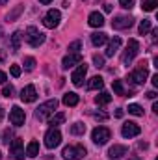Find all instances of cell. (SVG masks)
<instances>
[{
	"label": "cell",
	"instance_id": "cell-1",
	"mask_svg": "<svg viewBox=\"0 0 158 160\" xmlns=\"http://www.w3.org/2000/svg\"><path fill=\"white\" fill-rule=\"evenodd\" d=\"M56 108H58V101H56V99H48V101H45L43 104H39V108L36 110V118L39 121L48 119V118L54 114Z\"/></svg>",
	"mask_w": 158,
	"mask_h": 160
},
{
	"label": "cell",
	"instance_id": "cell-2",
	"mask_svg": "<svg viewBox=\"0 0 158 160\" xmlns=\"http://www.w3.org/2000/svg\"><path fill=\"white\" fill-rule=\"evenodd\" d=\"M26 43L30 45V47H34V48H37L39 45L45 43V34L39 32L36 26H28V30H26Z\"/></svg>",
	"mask_w": 158,
	"mask_h": 160
},
{
	"label": "cell",
	"instance_id": "cell-3",
	"mask_svg": "<svg viewBox=\"0 0 158 160\" xmlns=\"http://www.w3.org/2000/svg\"><path fill=\"white\" fill-rule=\"evenodd\" d=\"M62 157L65 160H80L86 157V147L84 145H67L63 151H62Z\"/></svg>",
	"mask_w": 158,
	"mask_h": 160
},
{
	"label": "cell",
	"instance_id": "cell-4",
	"mask_svg": "<svg viewBox=\"0 0 158 160\" xmlns=\"http://www.w3.org/2000/svg\"><path fill=\"white\" fill-rule=\"evenodd\" d=\"M138 52H140V43H138V39H128L126 50L123 54V65H130L132 60L138 56Z\"/></svg>",
	"mask_w": 158,
	"mask_h": 160
},
{
	"label": "cell",
	"instance_id": "cell-5",
	"mask_svg": "<svg viewBox=\"0 0 158 160\" xmlns=\"http://www.w3.org/2000/svg\"><path fill=\"white\" fill-rule=\"evenodd\" d=\"M110 138H112V132H110V128H106V127H97V128H93V132H91V140H93L97 145H104Z\"/></svg>",
	"mask_w": 158,
	"mask_h": 160
},
{
	"label": "cell",
	"instance_id": "cell-6",
	"mask_svg": "<svg viewBox=\"0 0 158 160\" xmlns=\"http://www.w3.org/2000/svg\"><path fill=\"white\" fill-rule=\"evenodd\" d=\"M60 143H62V132H60L56 127L48 128L47 134H45V145H47L48 149H54V147H58Z\"/></svg>",
	"mask_w": 158,
	"mask_h": 160
},
{
	"label": "cell",
	"instance_id": "cell-7",
	"mask_svg": "<svg viewBox=\"0 0 158 160\" xmlns=\"http://www.w3.org/2000/svg\"><path fill=\"white\" fill-rule=\"evenodd\" d=\"M60 21H62V13H60L58 9H48L47 15L43 17V24H45L47 28H56V26L60 24Z\"/></svg>",
	"mask_w": 158,
	"mask_h": 160
},
{
	"label": "cell",
	"instance_id": "cell-8",
	"mask_svg": "<svg viewBox=\"0 0 158 160\" xmlns=\"http://www.w3.org/2000/svg\"><path fill=\"white\" fill-rule=\"evenodd\" d=\"M9 155H11L15 160H24V145H22V140H21V138L11 140V145H9Z\"/></svg>",
	"mask_w": 158,
	"mask_h": 160
},
{
	"label": "cell",
	"instance_id": "cell-9",
	"mask_svg": "<svg viewBox=\"0 0 158 160\" xmlns=\"http://www.w3.org/2000/svg\"><path fill=\"white\" fill-rule=\"evenodd\" d=\"M140 132H141L140 125H138V123H132V121H126V123L121 127V134H123V138H134V136H138Z\"/></svg>",
	"mask_w": 158,
	"mask_h": 160
},
{
	"label": "cell",
	"instance_id": "cell-10",
	"mask_svg": "<svg viewBox=\"0 0 158 160\" xmlns=\"http://www.w3.org/2000/svg\"><path fill=\"white\" fill-rule=\"evenodd\" d=\"M147 77H149V73H147V63H145V62L141 63V67H138L136 71L130 73V80H132L134 84H143V82L147 80Z\"/></svg>",
	"mask_w": 158,
	"mask_h": 160
},
{
	"label": "cell",
	"instance_id": "cell-11",
	"mask_svg": "<svg viewBox=\"0 0 158 160\" xmlns=\"http://www.w3.org/2000/svg\"><path fill=\"white\" fill-rule=\"evenodd\" d=\"M24 119H26L24 110H21V106H13L11 112H9V121H11V125L21 127V125H24Z\"/></svg>",
	"mask_w": 158,
	"mask_h": 160
},
{
	"label": "cell",
	"instance_id": "cell-12",
	"mask_svg": "<svg viewBox=\"0 0 158 160\" xmlns=\"http://www.w3.org/2000/svg\"><path fill=\"white\" fill-rule=\"evenodd\" d=\"M86 75H87V65H86V63H78V67H77V69L73 71V75H71L73 84H75V86H82Z\"/></svg>",
	"mask_w": 158,
	"mask_h": 160
},
{
	"label": "cell",
	"instance_id": "cell-13",
	"mask_svg": "<svg viewBox=\"0 0 158 160\" xmlns=\"http://www.w3.org/2000/svg\"><path fill=\"white\" fill-rule=\"evenodd\" d=\"M134 24V19L132 17H126V15H119L112 21V28L116 30H125V28H130Z\"/></svg>",
	"mask_w": 158,
	"mask_h": 160
},
{
	"label": "cell",
	"instance_id": "cell-14",
	"mask_svg": "<svg viewBox=\"0 0 158 160\" xmlns=\"http://www.w3.org/2000/svg\"><path fill=\"white\" fill-rule=\"evenodd\" d=\"M82 63V54L77 52V54H67L63 60H62V67L63 69H69V67H73V65H78Z\"/></svg>",
	"mask_w": 158,
	"mask_h": 160
},
{
	"label": "cell",
	"instance_id": "cell-15",
	"mask_svg": "<svg viewBox=\"0 0 158 160\" xmlns=\"http://www.w3.org/2000/svg\"><path fill=\"white\" fill-rule=\"evenodd\" d=\"M21 99L24 101V102H34L36 99H37V91H36V88L30 84V86H26V88H22V91H21Z\"/></svg>",
	"mask_w": 158,
	"mask_h": 160
},
{
	"label": "cell",
	"instance_id": "cell-16",
	"mask_svg": "<svg viewBox=\"0 0 158 160\" xmlns=\"http://www.w3.org/2000/svg\"><path fill=\"white\" fill-rule=\"evenodd\" d=\"M87 22H89V26H93V28H101V26L104 24V17H102V13H99V11H91L89 17H87Z\"/></svg>",
	"mask_w": 158,
	"mask_h": 160
},
{
	"label": "cell",
	"instance_id": "cell-17",
	"mask_svg": "<svg viewBox=\"0 0 158 160\" xmlns=\"http://www.w3.org/2000/svg\"><path fill=\"white\" fill-rule=\"evenodd\" d=\"M128 153V149H126V145H114V147H110V151H108V157L110 158H121V157H125Z\"/></svg>",
	"mask_w": 158,
	"mask_h": 160
},
{
	"label": "cell",
	"instance_id": "cell-18",
	"mask_svg": "<svg viewBox=\"0 0 158 160\" xmlns=\"http://www.w3.org/2000/svg\"><path fill=\"white\" fill-rule=\"evenodd\" d=\"M119 47H121V38H117V36H116L114 39L108 43V48H106V56H108V58H112V56H114V54H116V52L119 50Z\"/></svg>",
	"mask_w": 158,
	"mask_h": 160
},
{
	"label": "cell",
	"instance_id": "cell-19",
	"mask_svg": "<svg viewBox=\"0 0 158 160\" xmlns=\"http://www.w3.org/2000/svg\"><path fill=\"white\" fill-rule=\"evenodd\" d=\"M108 41V36L104 34V32H95V34H91V43L95 45V47H101V45H104Z\"/></svg>",
	"mask_w": 158,
	"mask_h": 160
},
{
	"label": "cell",
	"instance_id": "cell-20",
	"mask_svg": "<svg viewBox=\"0 0 158 160\" xmlns=\"http://www.w3.org/2000/svg\"><path fill=\"white\" fill-rule=\"evenodd\" d=\"M24 155H26V157H30V158L37 157V155H39V143H37V142H30V143L26 145Z\"/></svg>",
	"mask_w": 158,
	"mask_h": 160
},
{
	"label": "cell",
	"instance_id": "cell-21",
	"mask_svg": "<svg viewBox=\"0 0 158 160\" xmlns=\"http://www.w3.org/2000/svg\"><path fill=\"white\" fill-rule=\"evenodd\" d=\"M21 39H22V34L19 30L11 34V52H17L21 48Z\"/></svg>",
	"mask_w": 158,
	"mask_h": 160
},
{
	"label": "cell",
	"instance_id": "cell-22",
	"mask_svg": "<svg viewBox=\"0 0 158 160\" xmlns=\"http://www.w3.org/2000/svg\"><path fill=\"white\" fill-rule=\"evenodd\" d=\"M112 101V95L108 93V91H101L97 97H95V102L99 104V106H104V104H108Z\"/></svg>",
	"mask_w": 158,
	"mask_h": 160
},
{
	"label": "cell",
	"instance_id": "cell-23",
	"mask_svg": "<svg viewBox=\"0 0 158 160\" xmlns=\"http://www.w3.org/2000/svg\"><path fill=\"white\" fill-rule=\"evenodd\" d=\"M78 95H77V93H65V95H63V104H65V106H77V104H78Z\"/></svg>",
	"mask_w": 158,
	"mask_h": 160
},
{
	"label": "cell",
	"instance_id": "cell-24",
	"mask_svg": "<svg viewBox=\"0 0 158 160\" xmlns=\"http://www.w3.org/2000/svg\"><path fill=\"white\" fill-rule=\"evenodd\" d=\"M63 121H65V114H63V112H58V114H52V116L48 118V125L58 127V125H62Z\"/></svg>",
	"mask_w": 158,
	"mask_h": 160
},
{
	"label": "cell",
	"instance_id": "cell-25",
	"mask_svg": "<svg viewBox=\"0 0 158 160\" xmlns=\"http://www.w3.org/2000/svg\"><path fill=\"white\" fill-rule=\"evenodd\" d=\"M104 86V80L101 77H93V78L87 82V89H101Z\"/></svg>",
	"mask_w": 158,
	"mask_h": 160
},
{
	"label": "cell",
	"instance_id": "cell-26",
	"mask_svg": "<svg viewBox=\"0 0 158 160\" xmlns=\"http://www.w3.org/2000/svg\"><path fill=\"white\" fill-rule=\"evenodd\" d=\"M84 132H86V125H84V123H75V125H71V134L82 136Z\"/></svg>",
	"mask_w": 158,
	"mask_h": 160
},
{
	"label": "cell",
	"instance_id": "cell-27",
	"mask_svg": "<svg viewBox=\"0 0 158 160\" xmlns=\"http://www.w3.org/2000/svg\"><path fill=\"white\" fill-rule=\"evenodd\" d=\"M22 9H24V6H22V4H19V6H17V8H15V9H13V11H11L7 17H6V19H7L9 22H11V21H15V19H17V17L22 13Z\"/></svg>",
	"mask_w": 158,
	"mask_h": 160
},
{
	"label": "cell",
	"instance_id": "cell-28",
	"mask_svg": "<svg viewBox=\"0 0 158 160\" xmlns=\"http://www.w3.org/2000/svg\"><path fill=\"white\" fill-rule=\"evenodd\" d=\"M149 32H151V21H149V19H143V21L140 22V34L145 36V34H149Z\"/></svg>",
	"mask_w": 158,
	"mask_h": 160
},
{
	"label": "cell",
	"instance_id": "cell-29",
	"mask_svg": "<svg viewBox=\"0 0 158 160\" xmlns=\"http://www.w3.org/2000/svg\"><path fill=\"white\" fill-rule=\"evenodd\" d=\"M128 114H132V116H143V108L140 106V104H128Z\"/></svg>",
	"mask_w": 158,
	"mask_h": 160
},
{
	"label": "cell",
	"instance_id": "cell-30",
	"mask_svg": "<svg viewBox=\"0 0 158 160\" xmlns=\"http://www.w3.org/2000/svg\"><path fill=\"white\" fill-rule=\"evenodd\" d=\"M156 6H158V0H143V2H141V8H143L145 11H153Z\"/></svg>",
	"mask_w": 158,
	"mask_h": 160
},
{
	"label": "cell",
	"instance_id": "cell-31",
	"mask_svg": "<svg viewBox=\"0 0 158 160\" xmlns=\"http://www.w3.org/2000/svg\"><path fill=\"white\" fill-rule=\"evenodd\" d=\"M13 93H15V88H13L11 84H4V88H2V95L7 97V99H11Z\"/></svg>",
	"mask_w": 158,
	"mask_h": 160
},
{
	"label": "cell",
	"instance_id": "cell-32",
	"mask_svg": "<svg viewBox=\"0 0 158 160\" xmlns=\"http://www.w3.org/2000/svg\"><path fill=\"white\" fill-rule=\"evenodd\" d=\"M80 48H82V41H80V39L73 41V43L69 45V54H77Z\"/></svg>",
	"mask_w": 158,
	"mask_h": 160
},
{
	"label": "cell",
	"instance_id": "cell-33",
	"mask_svg": "<svg viewBox=\"0 0 158 160\" xmlns=\"http://www.w3.org/2000/svg\"><path fill=\"white\" fill-rule=\"evenodd\" d=\"M34 67H36V60L34 58H24V69L26 71H34Z\"/></svg>",
	"mask_w": 158,
	"mask_h": 160
},
{
	"label": "cell",
	"instance_id": "cell-34",
	"mask_svg": "<svg viewBox=\"0 0 158 160\" xmlns=\"http://www.w3.org/2000/svg\"><path fill=\"white\" fill-rule=\"evenodd\" d=\"M114 91H116L117 95H125V88H123L121 80H114Z\"/></svg>",
	"mask_w": 158,
	"mask_h": 160
},
{
	"label": "cell",
	"instance_id": "cell-35",
	"mask_svg": "<svg viewBox=\"0 0 158 160\" xmlns=\"http://www.w3.org/2000/svg\"><path fill=\"white\" fill-rule=\"evenodd\" d=\"M93 63H95V67L99 69V67H102V65H104V58H102V56H99V54H95V56H93Z\"/></svg>",
	"mask_w": 158,
	"mask_h": 160
},
{
	"label": "cell",
	"instance_id": "cell-36",
	"mask_svg": "<svg viewBox=\"0 0 158 160\" xmlns=\"http://www.w3.org/2000/svg\"><path fill=\"white\" fill-rule=\"evenodd\" d=\"M119 6L125 8V9H130L134 6V0H119Z\"/></svg>",
	"mask_w": 158,
	"mask_h": 160
},
{
	"label": "cell",
	"instance_id": "cell-37",
	"mask_svg": "<svg viewBox=\"0 0 158 160\" xmlns=\"http://www.w3.org/2000/svg\"><path fill=\"white\" fill-rule=\"evenodd\" d=\"M9 73H11V77H21V67L19 65H11V69H9Z\"/></svg>",
	"mask_w": 158,
	"mask_h": 160
},
{
	"label": "cell",
	"instance_id": "cell-38",
	"mask_svg": "<svg viewBox=\"0 0 158 160\" xmlns=\"http://www.w3.org/2000/svg\"><path fill=\"white\" fill-rule=\"evenodd\" d=\"M9 138H11V132H9V130H6V132H4V143H7V145H9V142H11Z\"/></svg>",
	"mask_w": 158,
	"mask_h": 160
},
{
	"label": "cell",
	"instance_id": "cell-39",
	"mask_svg": "<svg viewBox=\"0 0 158 160\" xmlns=\"http://www.w3.org/2000/svg\"><path fill=\"white\" fill-rule=\"evenodd\" d=\"M6 78H7V77H6V73H4V71H0V84H4Z\"/></svg>",
	"mask_w": 158,
	"mask_h": 160
},
{
	"label": "cell",
	"instance_id": "cell-40",
	"mask_svg": "<svg viewBox=\"0 0 158 160\" xmlns=\"http://www.w3.org/2000/svg\"><path fill=\"white\" fill-rule=\"evenodd\" d=\"M151 80H153V86L156 88V86H158V75H153V78H151Z\"/></svg>",
	"mask_w": 158,
	"mask_h": 160
},
{
	"label": "cell",
	"instance_id": "cell-41",
	"mask_svg": "<svg viewBox=\"0 0 158 160\" xmlns=\"http://www.w3.org/2000/svg\"><path fill=\"white\" fill-rule=\"evenodd\" d=\"M116 118H123V110H121V108L116 110Z\"/></svg>",
	"mask_w": 158,
	"mask_h": 160
},
{
	"label": "cell",
	"instance_id": "cell-42",
	"mask_svg": "<svg viewBox=\"0 0 158 160\" xmlns=\"http://www.w3.org/2000/svg\"><path fill=\"white\" fill-rule=\"evenodd\" d=\"M147 97H149V99H155V97H156V93H155V91H149V93H147Z\"/></svg>",
	"mask_w": 158,
	"mask_h": 160
},
{
	"label": "cell",
	"instance_id": "cell-43",
	"mask_svg": "<svg viewBox=\"0 0 158 160\" xmlns=\"http://www.w3.org/2000/svg\"><path fill=\"white\" fill-rule=\"evenodd\" d=\"M4 58H6V50H0V62H4Z\"/></svg>",
	"mask_w": 158,
	"mask_h": 160
},
{
	"label": "cell",
	"instance_id": "cell-44",
	"mask_svg": "<svg viewBox=\"0 0 158 160\" xmlns=\"http://www.w3.org/2000/svg\"><path fill=\"white\" fill-rule=\"evenodd\" d=\"M4 119V108H2V106H0V121Z\"/></svg>",
	"mask_w": 158,
	"mask_h": 160
},
{
	"label": "cell",
	"instance_id": "cell-45",
	"mask_svg": "<svg viewBox=\"0 0 158 160\" xmlns=\"http://www.w3.org/2000/svg\"><path fill=\"white\" fill-rule=\"evenodd\" d=\"M41 4H50V2H52V0H39Z\"/></svg>",
	"mask_w": 158,
	"mask_h": 160
},
{
	"label": "cell",
	"instance_id": "cell-46",
	"mask_svg": "<svg viewBox=\"0 0 158 160\" xmlns=\"http://www.w3.org/2000/svg\"><path fill=\"white\" fill-rule=\"evenodd\" d=\"M9 0H0V6H4V4H7Z\"/></svg>",
	"mask_w": 158,
	"mask_h": 160
},
{
	"label": "cell",
	"instance_id": "cell-47",
	"mask_svg": "<svg viewBox=\"0 0 158 160\" xmlns=\"http://www.w3.org/2000/svg\"><path fill=\"white\" fill-rule=\"evenodd\" d=\"M128 160H140V158L138 157H132V158H128Z\"/></svg>",
	"mask_w": 158,
	"mask_h": 160
},
{
	"label": "cell",
	"instance_id": "cell-48",
	"mask_svg": "<svg viewBox=\"0 0 158 160\" xmlns=\"http://www.w3.org/2000/svg\"><path fill=\"white\" fill-rule=\"evenodd\" d=\"M2 34H4V32H2V28H0V38H2Z\"/></svg>",
	"mask_w": 158,
	"mask_h": 160
},
{
	"label": "cell",
	"instance_id": "cell-49",
	"mask_svg": "<svg viewBox=\"0 0 158 160\" xmlns=\"http://www.w3.org/2000/svg\"><path fill=\"white\" fill-rule=\"evenodd\" d=\"M0 160H2V153H0Z\"/></svg>",
	"mask_w": 158,
	"mask_h": 160
}]
</instances>
